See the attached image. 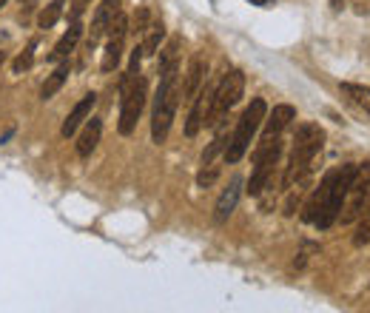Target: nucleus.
Masks as SVG:
<instances>
[{
  "mask_svg": "<svg viewBox=\"0 0 370 313\" xmlns=\"http://www.w3.org/2000/svg\"><path fill=\"white\" fill-rule=\"evenodd\" d=\"M177 74H180V63H174V66L160 71V86H157V94H154V111H151L154 143H165L171 123H174V114H177V106L183 100V89H180Z\"/></svg>",
  "mask_w": 370,
  "mask_h": 313,
  "instance_id": "1",
  "label": "nucleus"
},
{
  "mask_svg": "<svg viewBox=\"0 0 370 313\" xmlns=\"http://www.w3.org/2000/svg\"><path fill=\"white\" fill-rule=\"evenodd\" d=\"M325 146V131L316 126V123H302L297 128V137H294V151H290V163L285 168V180L282 185L285 188H294V183H302L310 168H314L316 156Z\"/></svg>",
  "mask_w": 370,
  "mask_h": 313,
  "instance_id": "2",
  "label": "nucleus"
},
{
  "mask_svg": "<svg viewBox=\"0 0 370 313\" xmlns=\"http://www.w3.org/2000/svg\"><path fill=\"white\" fill-rule=\"evenodd\" d=\"M265 114H268V106H265L262 97L251 100V106H248V108L242 111V117H240L237 131H233V137H231L228 146H225V160H228V163H240L242 156H245L251 140H254V134H257L259 126L265 123Z\"/></svg>",
  "mask_w": 370,
  "mask_h": 313,
  "instance_id": "3",
  "label": "nucleus"
},
{
  "mask_svg": "<svg viewBox=\"0 0 370 313\" xmlns=\"http://www.w3.org/2000/svg\"><path fill=\"white\" fill-rule=\"evenodd\" d=\"M356 168H359V165H354V163H347V165H342V168H334V185H330L327 202H325V208L319 211V217H316V222H314L319 231H327L330 225L336 222L339 211H342V202H345V194H347V188H350V180H354Z\"/></svg>",
  "mask_w": 370,
  "mask_h": 313,
  "instance_id": "4",
  "label": "nucleus"
},
{
  "mask_svg": "<svg viewBox=\"0 0 370 313\" xmlns=\"http://www.w3.org/2000/svg\"><path fill=\"white\" fill-rule=\"evenodd\" d=\"M242 91H245V74L240 69L228 71L220 80V86L213 89V108H211V117H208L205 126H220V117L228 114V108H233L240 103Z\"/></svg>",
  "mask_w": 370,
  "mask_h": 313,
  "instance_id": "5",
  "label": "nucleus"
},
{
  "mask_svg": "<svg viewBox=\"0 0 370 313\" xmlns=\"http://www.w3.org/2000/svg\"><path fill=\"white\" fill-rule=\"evenodd\" d=\"M370 194V163L359 165L354 180H350V188L345 194V202H342V211H339V222L342 225H354L359 217H362V208H365V200Z\"/></svg>",
  "mask_w": 370,
  "mask_h": 313,
  "instance_id": "6",
  "label": "nucleus"
},
{
  "mask_svg": "<svg viewBox=\"0 0 370 313\" xmlns=\"http://www.w3.org/2000/svg\"><path fill=\"white\" fill-rule=\"evenodd\" d=\"M146 80L137 74L134 80L128 83V86H123L120 89V134L123 137H128L131 131H134V126H137V120H140V114H143V108H146Z\"/></svg>",
  "mask_w": 370,
  "mask_h": 313,
  "instance_id": "7",
  "label": "nucleus"
},
{
  "mask_svg": "<svg viewBox=\"0 0 370 313\" xmlns=\"http://www.w3.org/2000/svg\"><path fill=\"white\" fill-rule=\"evenodd\" d=\"M279 154H282L279 137L277 140H270V143H259V148L254 154V174H251V180H248V194L251 197H259L262 194V188L270 180V171H274V165L279 163Z\"/></svg>",
  "mask_w": 370,
  "mask_h": 313,
  "instance_id": "8",
  "label": "nucleus"
},
{
  "mask_svg": "<svg viewBox=\"0 0 370 313\" xmlns=\"http://www.w3.org/2000/svg\"><path fill=\"white\" fill-rule=\"evenodd\" d=\"M213 89L217 86H203L194 97V106H191V114H188V123H185V134L188 137H197L200 128L208 123L211 117V108H213Z\"/></svg>",
  "mask_w": 370,
  "mask_h": 313,
  "instance_id": "9",
  "label": "nucleus"
},
{
  "mask_svg": "<svg viewBox=\"0 0 370 313\" xmlns=\"http://www.w3.org/2000/svg\"><path fill=\"white\" fill-rule=\"evenodd\" d=\"M297 120V108L294 106H274V111L265 114V128H262V140L259 143H270V140H277V137Z\"/></svg>",
  "mask_w": 370,
  "mask_h": 313,
  "instance_id": "10",
  "label": "nucleus"
},
{
  "mask_svg": "<svg viewBox=\"0 0 370 313\" xmlns=\"http://www.w3.org/2000/svg\"><path fill=\"white\" fill-rule=\"evenodd\" d=\"M120 12V0H103L100 6H97L94 12V21H91V29H89V49L97 46V40L106 34L108 23H111V17Z\"/></svg>",
  "mask_w": 370,
  "mask_h": 313,
  "instance_id": "11",
  "label": "nucleus"
},
{
  "mask_svg": "<svg viewBox=\"0 0 370 313\" xmlns=\"http://www.w3.org/2000/svg\"><path fill=\"white\" fill-rule=\"evenodd\" d=\"M94 106H97V94H94V91H89V94L83 97V100L71 108V114L66 117V123H63V128H60V134L66 137V140H69V137H74V134H77V128H80V126L89 120L91 111H94Z\"/></svg>",
  "mask_w": 370,
  "mask_h": 313,
  "instance_id": "12",
  "label": "nucleus"
},
{
  "mask_svg": "<svg viewBox=\"0 0 370 313\" xmlns=\"http://www.w3.org/2000/svg\"><path fill=\"white\" fill-rule=\"evenodd\" d=\"M330 185H334V171H327V174H325V180L319 183V188H314V194H310V197H308L305 211H302V220H305V222H310V225L316 222L319 211H322V208H325V202H327Z\"/></svg>",
  "mask_w": 370,
  "mask_h": 313,
  "instance_id": "13",
  "label": "nucleus"
},
{
  "mask_svg": "<svg viewBox=\"0 0 370 313\" xmlns=\"http://www.w3.org/2000/svg\"><path fill=\"white\" fill-rule=\"evenodd\" d=\"M240 194H242V180H231V185L220 194V200H217V208H213V220L217 222H225L233 211H237V202H240Z\"/></svg>",
  "mask_w": 370,
  "mask_h": 313,
  "instance_id": "14",
  "label": "nucleus"
},
{
  "mask_svg": "<svg viewBox=\"0 0 370 313\" xmlns=\"http://www.w3.org/2000/svg\"><path fill=\"white\" fill-rule=\"evenodd\" d=\"M205 74H208V63L203 54H194V60L188 66V77H185V86H183V94L185 100H194L197 97V91L205 86Z\"/></svg>",
  "mask_w": 370,
  "mask_h": 313,
  "instance_id": "15",
  "label": "nucleus"
},
{
  "mask_svg": "<svg viewBox=\"0 0 370 313\" xmlns=\"http://www.w3.org/2000/svg\"><path fill=\"white\" fill-rule=\"evenodd\" d=\"M80 37H83V23L80 21H74L71 26H69V32L57 40V46L51 49V54H49V60L51 63H60V60H66V57L77 49V43H80Z\"/></svg>",
  "mask_w": 370,
  "mask_h": 313,
  "instance_id": "16",
  "label": "nucleus"
},
{
  "mask_svg": "<svg viewBox=\"0 0 370 313\" xmlns=\"http://www.w3.org/2000/svg\"><path fill=\"white\" fill-rule=\"evenodd\" d=\"M100 134H103L100 117H89L83 134L77 137V154H80V156H89V154L97 148V143H100Z\"/></svg>",
  "mask_w": 370,
  "mask_h": 313,
  "instance_id": "17",
  "label": "nucleus"
},
{
  "mask_svg": "<svg viewBox=\"0 0 370 313\" xmlns=\"http://www.w3.org/2000/svg\"><path fill=\"white\" fill-rule=\"evenodd\" d=\"M69 74H71V66H69L66 60H60V66H57V69L46 77V83H43V89H41V97H43V100H51V97L63 89V83L69 80Z\"/></svg>",
  "mask_w": 370,
  "mask_h": 313,
  "instance_id": "18",
  "label": "nucleus"
},
{
  "mask_svg": "<svg viewBox=\"0 0 370 313\" xmlns=\"http://www.w3.org/2000/svg\"><path fill=\"white\" fill-rule=\"evenodd\" d=\"M163 40H165V26L160 21L157 23H148L146 26V40H143V54H157Z\"/></svg>",
  "mask_w": 370,
  "mask_h": 313,
  "instance_id": "19",
  "label": "nucleus"
},
{
  "mask_svg": "<svg viewBox=\"0 0 370 313\" xmlns=\"http://www.w3.org/2000/svg\"><path fill=\"white\" fill-rule=\"evenodd\" d=\"M342 94L347 97L350 103H356L365 114H370V89L356 86V83H342Z\"/></svg>",
  "mask_w": 370,
  "mask_h": 313,
  "instance_id": "20",
  "label": "nucleus"
},
{
  "mask_svg": "<svg viewBox=\"0 0 370 313\" xmlns=\"http://www.w3.org/2000/svg\"><path fill=\"white\" fill-rule=\"evenodd\" d=\"M123 43L126 40H117V37H108V43H106V54H103V71H114L117 66H120V57H123Z\"/></svg>",
  "mask_w": 370,
  "mask_h": 313,
  "instance_id": "21",
  "label": "nucleus"
},
{
  "mask_svg": "<svg viewBox=\"0 0 370 313\" xmlns=\"http://www.w3.org/2000/svg\"><path fill=\"white\" fill-rule=\"evenodd\" d=\"M180 49H183V37H171L168 46L160 51V63H157V71L174 66V63H180Z\"/></svg>",
  "mask_w": 370,
  "mask_h": 313,
  "instance_id": "22",
  "label": "nucleus"
},
{
  "mask_svg": "<svg viewBox=\"0 0 370 313\" xmlns=\"http://www.w3.org/2000/svg\"><path fill=\"white\" fill-rule=\"evenodd\" d=\"M370 242V194H367V200H365V208H362V217H359V228L354 233V245L362 248Z\"/></svg>",
  "mask_w": 370,
  "mask_h": 313,
  "instance_id": "23",
  "label": "nucleus"
},
{
  "mask_svg": "<svg viewBox=\"0 0 370 313\" xmlns=\"http://www.w3.org/2000/svg\"><path fill=\"white\" fill-rule=\"evenodd\" d=\"M63 3H66V0H51V3H49V6L41 12V17H37V26H41V29H51L57 21H60Z\"/></svg>",
  "mask_w": 370,
  "mask_h": 313,
  "instance_id": "24",
  "label": "nucleus"
},
{
  "mask_svg": "<svg viewBox=\"0 0 370 313\" xmlns=\"http://www.w3.org/2000/svg\"><path fill=\"white\" fill-rule=\"evenodd\" d=\"M225 140H228V131H225V126H220V128H217V137H213V143L203 151V165H208L213 156H217V154L225 148Z\"/></svg>",
  "mask_w": 370,
  "mask_h": 313,
  "instance_id": "25",
  "label": "nucleus"
},
{
  "mask_svg": "<svg viewBox=\"0 0 370 313\" xmlns=\"http://www.w3.org/2000/svg\"><path fill=\"white\" fill-rule=\"evenodd\" d=\"M32 63H34V43H32L23 54H17V57H14L12 69H14V74H23V71H29V69H32Z\"/></svg>",
  "mask_w": 370,
  "mask_h": 313,
  "instance_id": "26",
  "label": "nucleus"
},
{
  "mask_svg": "<svg viewBox=\"0 0 370 313\" xmlns=\"http://www.w3.org/2000/svg\"><path fill=\"white\" fill-rule=\"evenodd\" d=\"M217 177H220V168L208 163V165H203V171L197 174V185H200V188H211L213 183H217Z\"/></svg>",
  "mask_w": 370,
  "mask_h": 313,
  "instance_id": "27",
  "label": "nucleus"
},
{
  "mask_svg": "<svg viewBox=\"0 0 370 313\" xmlns=\"http://www.w3.org/2000/svg\"><path fill=\"white\" fill-rule=\"evenodd\" d=\"M91 6V0H71V12H69V21H80V17L86 14V9Z\"/></svg>",
  "mask_w": 370,
  "mask_h": 313,
  "instance_id": "28",
  "label": "nucleus"
},
{
  "mask_svg": "<svg viewBox=\"0 0 370 313\" xmlns=\"http://www.w3.org/2000/svg\"><path fill=\"white\" fill-rule=\"evenodd\" d=\"M146 26H148V12H146V9H140L137 14H134V29H128V32L137 34V32H146Z\"/></svg>",
  "mask_w": 370,
  "mask_h": 313,
  "instance_id": "29",
  "label": "nucleus"
},
{
  "mask_svg": "<svg viewBox=\"0 0 370 313\" xmlns=\"http://www.w3.org/2000/svg\"><path fill=\"white\" fill-rule=\"evenodd\" d=\"M248 3H251V6H262V9H265V6H274L277 0H248Z\"/></svg>",
  "mask_w": 370,
  "mask_h": 313,
  "instance_id": "30",
  "label": "nucleus"
},
{
  "mask_svg": "<svg viewBox=\"0 0 370 313\" xmlns=\"http://www.w3.org/2000/svg\"><path fill=\"white\" fill-rule=\"evenodd\" d=\"M339 3H342V0H330V6H334V9H339Z\"/></svg>",
  "mask_w": 370,
  "mask_h": 313,
  "instance_id": "31",
  "label": "nucleus"
},
{
  "mask_svg": "<svg viewBox=\"0 0 370 313\" xmlns=\"http://www.w3.org/2000/svg\"><path fill=\"white\" fill-rule=\"evenodd\" d=\"M6 3H9V0H0V9H3V6H6Z\"/></svg>",
  "mask_w": 370,
  "mask_h": 313,
  "instance_id": "32",
  "label": "nucleus"
},
{
  "mask_svg": "<svg viewBox=\"0 0 370 313\" xmlns=\"http://www.w3.org/2000/svg\"><path fill=\"white\" fill-rule=\"evenodd\" d=\"M0 66H3V54H0Z\"/></svg>",
  "mask_w": 370,
  "mask_h": 313,
  "instance_id": "33",
  "label": "nucleus"
}]
</instances>
